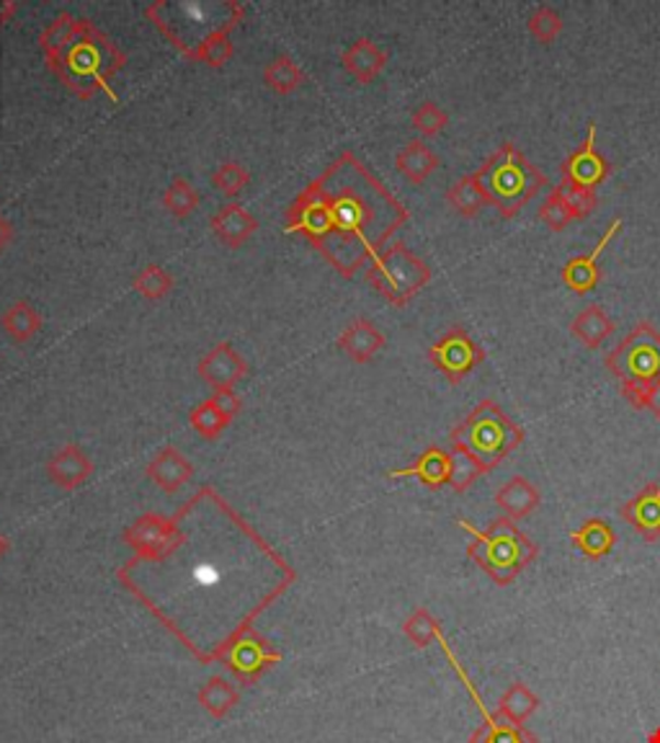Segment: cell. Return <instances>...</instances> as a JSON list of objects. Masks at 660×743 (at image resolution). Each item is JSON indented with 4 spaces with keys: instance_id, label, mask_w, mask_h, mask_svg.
I'll return each instance as SVG.
<instances>
[{
    "instance_id": "cell-1",
    "label": "cell",
    "mask_w": 660,
    "mask_h": 743,
    "mask_svg": "<svg viewBox=\"0 0 660 743\" xmlns=\"http://www.w3.org/2000/svg\"><path fill=\"white\" fill-rule=\"evenodd\" d=\"M457 527L473 537L467 545V558L478 563L496 586L513 584L516 575L539 556V545L532 542L530 535L509 516H498L488 524V529L473 527L465 519H457Z\"/></svg>"
},
{
    "instance_id": "cell-2",
    "label": "cell",
    "mask_w": 660,
    "mask_h": 743,
    "mask_svg": "<svg viewBox=\"0 0 660 743\" xmlns=\"http://www.w3.org/2000/svg\"><path fill=\"white\" fill-rule=\"evenodd\" d=\"M490 207L503 217L519 215L547 186V176L513 142H503L486 163L475 171Z\"/></svg>"
},
{
    "instance_id": "cell-3",
    "label": "cell",
    "mask_w": 660,
    "mask_h": 743,
    "mask_svg": "<svg viewBox=\"0 0 660 743\" xmlns=\"http://www.w3.org/2000/svg\"><path fill=\"white\" fill-rule=\"evenodd\" d=\"M450 442H459L473 451L482 470L490 472L501 465L513 449L522 447L524 428L511 421L509 413L496 400L486 398L469 411L459 426L452 428Z\"/></svg>"
},
{
    "instance_id": "cell-4",
    "label": "cell",
    "mask_w": 660,
    "mask_h": 743,
    "mask_svg": "<svg viewBox=\"0 0 660 743\" xmlns=\"http://www.w3.org/2000/svg\"><path fill=\"white\" fill-rule=\"evenodd\" d=\"M606 367L622 382V390L645 388L660 380V331L648 320H640L619 346L606 354Z\"/></svg>"
},
{
    "instance_id": "cell-5",
    "label": "cell",
    "mask_w": 660,
    "mask_h": 743,
    "mask_svg": "<svg viewBox=\"0 0 660 743\" xmlns=\"http://www.w3.org/2000/svg\"><path fill=\"white\" fill-rule=\"evenodd\" d=\"M366 276L379 295L402 308L431 282V268L406 243H395L385 253H377Z\"/></svg>"
},
{
    "instance_id": "cell-6",
    "label": "cell",
    "mask_w": 660,
    "mask_h": 743,
    "mask_svg": "<svg viewBox=\"0 0 660 743\" xmlns=\"http://www.w3.org/2000/svg\"><path fill=\"white\" fill-rule=\"evenodd\" d=\"M219 664L230 672L243 687H251L253 682H259L263 672H269L271 666H276L282 661V653L274 651L271 643L263 636H259L253 628L240 632L238 638L230 640L223 653H219Z\"/></svg>"
},
{
    "instance_id": "cell-7",
    "label": "cell",
    "mask_w": 660,
    "mask_h": 743,
    "mask_svg": "<svg viewBox=\"0 0 660 743\" xmlns=\"http://www.w3.org/2000/svg\"><path fill=\"white\" fill-rule=\"evenodd\" d=\"M124 542L135 552V560H166L183 542L181 524L175 516L143 514L124 529Z\"/></svg>"
},
{
    "instance_id": "cell-8",
    "label": "cell",
    "mask_w": 660,
    "mask_h": 743,
    "mask_svg": "<svg viewBox=\"0 0 660 743\" xmlns=\"http://www.w3.org/2000/svg\"><path fill=\"white\" fill-rule=\"evenodd\" d=\"M429 362L434 364L439 372H444L446 380L457 385L465 380L478 364L486 362V348L475 344L465 328L454 325L429 348Z\"/></svg>"
},
{
    "instance_id": "cell-9",
    "label": "cell",
    "mask_w": 660,
    "mask_h": 743,
    "mask_svg": "<svg viewBox=\"0 0 660 743\" xmlns=\"http://www.w3.org/2000/svg\"><path fill=\"white\" fill-rule=\"evenodd\" d=\"M608 173H612V163H608V160L599 152L596 124L591 122L585 142L578 150L570 152V156L560 163V179L570 181V184H576L581 188H591V192H596V186L604 184Z\"/></svg>"
},
{
    "instance_id": "cell-10",
    "label": "cell",
    "mask_w": 660,
    "mask_h": 743,
    "mask_svg": "<svg viewBox=\"0 0 660 743\" xmlns=\"http://www.w3.org/2000/svg\"><path fill=\"white\" fill-rule=\"evenodd\" d=\"M196 372H200V377L212 390H225L235 388L240 380H246L248 364L238 348L223 341V344L212 346L209 352L202 356L200 364H196Z\"/></svg>"
},
{
    "instance_id": "cell-11",
    "label": "cell",
    "mask_w": 660,
    "mask_h": 743,
    "mask_svg": "<svg viewBox=\"0 0 660 743\" xmlns=\"http://www.w3.org/2000/svg\"><path fill=\"white\" fill-rule=\"evenodd\" d=\"M622 228V217H614L612 225H608L604 236H601V240L596 245H593V251L589 253V256H576V259H570L568 264L562 266V282L568 284L570 289H573L576 295H589L593 287H596L599 279H601V268H599V256L601 253H604V248L608 245V240H612L614 236H617Z\"/></svg>"
},
{
    "instance_id": "cell-12",
    "label": "cell",
    "mask_w": 660,
    "mask_h": 743,
    "mask_svg": "<svg viewBox=\"0 0 660 743\" xmlns=\"http://www.w3.org/2000/svg\"><path fill=\"white\" fill-rule=\"evenodd\" d=\"M212 236L227 248H243L248 240L253 238V232L259 230V220L248 213L243 204L227 202L212 215Z\"/></svg>"
},
{
    "instance_id": "cell-13",
    "label": "cell",
    "mask_w": 660,
    "mask_h": 743,
    "mask_svg": "<svg viewBox=\"0 0 660 743\" xmlns=\"http://www.w3.org/2000/svg\"><path fill=\"white\" fill-rule=\"evenodd\" d=\"M47 476L62 491H76L93 476V462L78 444H65L47 462Z\"/></svg>"
},
{
    "instance_id": "cell-14",
    "label": "cell",
    "mask_w": 660,
    "mask_h": 743,
    "mask_svg": "<svg viewBox=\"0 0 660 743\" xmlns=\"http://www.w3.org/2000/svg\"><path fill=\"white\" fill-rule=\"evenodd\" d=\"M622 519L640 531L645 542L660 540V483L645 485L622 506Z\"/></svg>"
},
{
    "instance_id": "cell-15",
    "label": "cell",
    "mask_w": 660,
    "mask_h": 743,
    "mask_svg": "<svg viewBox=\"0 0 660 743\" xmlns=\"http://www.w3.org/2000/svg\"><path fill=\"white\" fill-rule=\"evenodd\" d=\"M148 478L150 483H156L163 493H179L183 485L192 483L194 465L189 462V457L183 455L181 449L166 447L150 460Z\"/></svg>"
},
{
    "instance_id": "cell-16",
    "label": "cell",
    "mask_w": 660,
    "mask_h": 743,
    "mask_svg": "<svg viewBox=\"0 0 660 743\" xmlns=\"http://www.w3.org/2000/svg\"><path fill=\"white\" fill-rule=\"evenodd\" d=\"M339 348L356 364H366L385 348V333L372 320L356 318L341 331Z\"/></svg>"
},
{
    "instance_id": "cell-17",
    "label": "cell",
    "mask_w": 660,
    "mask_h": 743,
    "mask_svg": "<svg viewBox=\"0 0 660 743\" xmlns=\"http://www.w3.org/2000/svg\"><path fill=\"white\" fill-rule=\"evenodd\" d=\"M450 472H452L450 451L442 447H426L410 468L390 470V478H418L426 488L439 491V488L450 485Z\"/></svg>"
},
{
    "instance_id": "cell-18",
    "label": "cell",
    "mask_w": 660,
    "mask_h": 743,
    "mask_svg": "<svg viewBox=\"0 0 660 743\" xmlns=\"http://www.w3.org/2000/svg\"><path fill=\"white\" fill-rule=\"evenodd\" d=\"M341 65L351 78L359 80V83H372V80L385 70L387 55L374 45L372 39H356L354 45L341 55Z\"/></svg>"
},
{
    "instance_id": "cell-19",
    "label": "cell",
    "mask_w": 660,
    "mask_h": 743,
    "mask_svg": "<svg viewBox=\"0 0 660 743\" xmlns=\"http://www.w3.org/2000/svg\"><path fill=\"white\" fill-rule=\"evenodd\" d=\"M482 710V723L475 728V733L469 735V743H539L537 735H534L526 725L511 723L503 716L496 712H488L480 705Z\"/></svg>"
},
{
    "instance_id": "cell-20",
    "label": "cell",
    "mask_w": 660,
    "mask_h": 743,
    "mask_svg": "<svg viewBox=\"0 0 660 743\" xmlns=\"http://www.w3.org/2000/svg\"><path fill=\"white\" fill-rule=\"evenodd\" d=\"M539 501H542L539 488L532 485L524 476L511 478L509 483H505L501 491L496 493V504L501 506L503 514L513 522L526 519V516H530L534 508L539 506Z\"/></svg>"
},
{
    "instance_id": "cell-21",
    "label": "cell",
    "mask_w": 660,
    "mask_h": 743,
    "mask_svg": "<svg viewBox=\"0 0 660 743\" xmlns=\"http://www.w3.org/2000/svg\"><path fill=\"white\" fill-rule=\"evenodd\" d=\"M395 165H398L402 179L413 186H421L439 169V156L423 140H410L398 150Z\"/></svg>"
},
{
    "instance_id": "cell-22",
    "label": "cell",
    "mask_w": 660,
    "mask_h": 743,
    "mask_svg": "<svg viewBox=\"0 0 660 743\" xmlns=\"http://www.w3.org/2000/svg\"><path fill=\"white\" fill-rule=\"evenodd\" d=\"M0 328H3V333L13 341V344H29V341L39 336L42 316L32 302L16 300L5 308L3 316H0Z\"/></svg>"
},
{
    "instance_id": "cell-23",
    "label": "cell",
    "mask_w": 660,
    "mask_h": 743,
    "mask_svg": "<svg viewBox=\"0 0 660 743\" xmlns=\"http://www.w3.org/2000/svg\"><path fill=\"white\" fill-rule=\"evenodd\" d=\"M570 537H573L576 548L591 560L606 558L608 552L614 550V542H617V535H614L612 524H608L606 519H599V516L585 519Z\"/></svg>"
},
{
    "instance_id": "cell-24",
    "label": "cell",
    "mask_w": 660,
    "mask_h": 743,
    "mask_svg": "<svg viewBox=\"0 0 660 743\" xmlns=\"http://www.w3.org/2000/svg\"><path fill=\"white\" fill-rule=\"evenodd\" d=\"M570 333L581 341L585 348H599L614 333V320L606 316L601 305H589L583 308L570 323Z\"/></svg>"
},
{
    "instance_id": "cell-25",
    "label": "cell",
    "mask_w": 660,
    "mask_h": 743,
    "mask_svg": "<svg viewBox=\"0 0 660 743\" xmlns=\"http://www.w3.org/2000/svg\"><path fill=\"white\" fill-rule=\"evenodd\" d=\"M196 702L202 705V710L215 720H223L230 716V710L240 702V691L232 682L223 679V676H212L196 691Z\"/></svg>"
},
{
    "instance_id": "cell-26",
    "label": "cell",
    "mask_w": 660,
    "mask_h": 743,
    "mask_svg": "<svg viewBox=\"0 0 660 743\" xmlns=\"http://www.w3.org/2000/svg\"><path fill=\"white\" fill-rule=\"evenodd\" d=\"M446 202H450V207L462 217H475L482 207H488V196L482 192L475 173H467V176L454 181V184L446 188Z\"/></svg>"
},
{
    "instance_id": "cell-27",
    "label": "cell",
    "mask_w": 660,
    "mask_h": 743,
    "mask_svg": "<svg viewBox=\"0 0 660 743\" xmlns=\"http://www.w3.org/2000/svg\"><path fill=\"white\" fill-rule=\"evenodd\" d=\"M305 80H307L305 70L287 55L274 57V60L266 62V68H263V83H266L276 96H289V93H295L299 85H305Z\"/></svg>"
},
{
    "instance_id": "cell-28",
    "label": "cell",
    "mask_w": 660,
    "mask_h": 743,
    "mask_svg": "<svg viewBox=\"0 0 660 743\" xmlns=\"http://www.w3.org/2000/svg\"><path fill=\"white\" fill-rule=\"evenodd\" d=\"M539 708V697L526 687L524 682H513L503 697L498 699V716H503L511 723L524 725Z\"/></svg>"
},
{
    "instance_id": "cell-29",
    "label": "cell",
    "mask_w": 660,
    "mask_h": 743,
    "mask_svg": "<svg viewBox=\"0 0 660 743\" xmlns=\"http://www.w3.org/2000/svg\"><path fill=\"white\" fill-rule=\"evenodd\" d=\"M173 284H175L173 274L168 272V268L156 266V264L139 268V272L135 274V279H132V287H135V293L148 302H158V300H163V297L171 295Z\"/></svg>"
},
{
    "instance_id": "cell-30",
    "label": "cell",
    "mask_w": 660,
    "mask_h": 743,
    "mask_svg": "<svg viewBox=\"0 0 660 743\" xmlns=\"http://www.w3.org/2000/svg\"><path fill=\"white\" fill-rule=\"evenodd\" d=\"M450 457H452L450 485H452L457 493H465L467 488L475 483V480H478L480 476H486V470H482V465H480L478 460H475V455L465 447V444L452 442Z\"/></svg>"
},
{
    "instance_id": "cell-31",
    "label": "cell",
    "mask_w": 660,
    "mask_h": 743,
    "mask_svg": "<svg viewBox=\"0 0 660 743\" xmlns=\"http://www.w3.org/2000/svg\"><path fill=\"white\" fill-rule=\"evenodd\" d=\"M200 199H202L200 192H196L186 179L179 176V179H173L171 186L166 188L163 207L168 215L175 217V220H186V217L200 207Z\"/></svg>"
},
{
    "instance_id": "cell-32",
    "label": "cell",
    "mask_w": 660,
    "mask_h": 743,
    "mask_svg": "<svg viewBox=\"0 0 660 743\" xmlns=\"http://www.w3.org/2000/svg\"><path fill=\"white\" fill-rule=\"evenodd\" d=\"M189 424H192V428L202 436V439H217V436L232 424V419H227L225 413L212 403V398H207L189 413Z\"/></svg>"
},
{
    "instance_id": "cell-33",
    "label": "cell",
    "mask_w": 660,
    "mask_h": 743,
    "mask_svg": "<svg viewBox=\"0 0 660 743\" xmlns=\"http://www.w3.org/2000/svg\"><path fill=\"white\" fill-rule=\"evenodd\" d=\"M402 632L416 648H426L434 640H442V628H439V619L431 615L429 609L418 607L406 622H402Z\"/></svg>"
},
{
    "instance_id": "cell-34",
    "label": "cell",
    "mask_w": 660,
    "mask_h": 743,
    "mask_svg": "<svg viewBox=\"0 0 660 743\" xmlns=\"http://www.w3.org/2000/svg\"><path fill=\"white\" fill-rule=\"evenodd\" d=\"M196 60L207 65V68H225L232 57V42L230 34L225 28H217V32L207 34L202 39V45L196 47Z\"/></svg>"
},
{
    "instance_id": "cell-35",
    "label": "cell",
    "mask_w": 660,
    "mask_h": 743,
    "mask_svg": "<svg viewBox=\"0 0 660 743\" xmlns=\"http://www.w3.org/2000/svg\"><path fill=\"white\" fill-rule=\"evenodd\" d=\"M248 184H251V173H248L243 163H235V160H225V163L217 165V171L212 173V186H215L219 194H225L227 199L246 192Z\"/></svg>"
},
{
    "instance_id": "cell-36",
    "label": "cell",
    "mask_w": 660,
    "mask_h": 743,
    "mask_svg": "<svg viewBox=\"0 0 660 743\" xmlns=\"http://www.w3.org/2000/svg\"><path fill=\"white\" fill-rule=\"evenodd\" d=\"M553 188L562 196V202L568 204V209L573 213L576 220H583V217H589L593 209H596L599 196H596V192H591V188H581V186L570 184V181H562V179H560V184L553 186Z\"/></svg>"
},
{
    "instance_id": "cell-37",
    "label": "cell",
    "mask_w": 660,
    "mask_h": 743,
    "mask_svg": "<svg viewBox=\"0 0 660 743\" xmlns=\"http://www.w3.org/2000/svg\"><path fill=\"white\" fill-rule=\"evenodd\" d=\"M410 124H413L416 133H421L423 137H436L439 133H444V127L450 124V114H446L439 104H434V101H423V104L413 112V116H410Z\"/></svg>"
},
{
    "instance_id": "cell-38",
    "label": "cell",
    "mask_w": 660,
    "mask_h": 743,
    "mask_svg": "<svg viewBox=\"0 0 660 743\" xmlns=\"http://www.w3.org/2000/svg\"><path fill=\"white\" fill-rule=\"evenodd\" d=\"M562 32V16L557 13L553 5H539L537 11L530 16V34L542 45L555 42V36Z\"/></svg>"
},
{
    "instance_id": "cell-39",
    "label": "cell",
    "mask_w": 660,
    "mask_h": 743,
    "mask_svg": "<svg viewBox=\"0 0 660 743\" xmlns=\"http://www.w3.org/2000/svg\"><path fill=\"white\" fill-rule=\"evenodd\" d=\"M539 220L545 222L549 230H557V232H560V230L568 228V225L573 222L576 217H573V213H570V209H568V204L562 202V196L557 194L555 188H553V192H549L547 199L542 202V207H539Z\"/></svg>"
},
{
    "instance_id": "cell-40",
    "label": "cell",
    "mask_w": 660,
    "mask_h": 743,
    "mask_svg": "<svg viewBox=\"0 0 660 743\" xmlns=\"http://www.w3.org/2000/svg\"><path fill=\"white\" fill-rule=\"evenodd\" d=\"M622 396L635 408H645V411H650L652 416L660 419V380L645 385V388H627L622 390Z\"/></svg>"
},
{
    "instance_id": "cell-41",
    "label": "cell",
    "mask_w": 660,
    "mask_h": 743,
    "mask_svg": "<svg viewBox=\"0 0 660 743\" xmlns=\"http://www.w3.org/2000/svg\"><path fill=\"white\" fill-rule=\"evenodd\" d=\"M209 398H212V403H215L219 411H223L225 416L232 419V421L240 413V408H243V400H240V396H238V392H235V388L215 390Z\"/></svg>"
},
{
    "instance_id": "cell-42",
    "label": "cell",
    "mask_w": 660,
    "mask_h": 743,
    "mask_svg": "<svg viewBox=\"0 0 660 743\" xmlns=\"http://www.w3.org/2000/svg\"><path fill=\"white\" fill-rule=\"evenodd\" d=\"M11 240H13V228H11V222L5 220L3 215H0V253H3L5 248L11 245Z\"/></svg>"
},
{
    "instance_id": "cell-43",
    "label": "cell",
    "mask_w": 660,
    "mask_h": 743,
    "mask_svg": "<svg viewBox=\"0 0 660 743\" xmlns=\"http://www.w3.org/2000/svg\"><path fill=\"white\" fill-rule=\"evenodd\" d=\"M9 550H11V542L5 540L3 535H0V560H3L5 556H9Z\"/></svg>"
},
{
    "instance_id": "cell-44",
    "label": "cell",
    "mask_w": 660,
    "mask_h": 743,
    "mask_svg": "<svg viewBox=\"0 0 660 743\" xmlns=\"http://www.w3.org/2000/svg\"><path fill=\"white\" fill-rule=\"evenodd\" d=\"M648 743H660V725L648 735Z\"/></svg>"
}]
</instances>
